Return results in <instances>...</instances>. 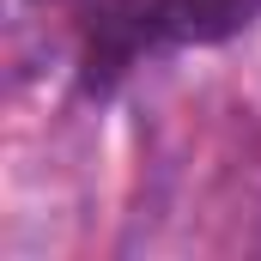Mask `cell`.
<instances>
[{"label":"cell","instance_id":"6da1fadb","mask_svg":"<svg viewBox=\"0 0 261 261\" xmlns=\"http://www.w3.org/2000/svg\"><path fill=\"white\" fill-rule=\"evenodd\" d=\"M261 0H110L85 43V85L122 79L146 49L164 43H219L249 24Z\"/></svg>","mask_w":261,"mask_h":261}]
</instances>
